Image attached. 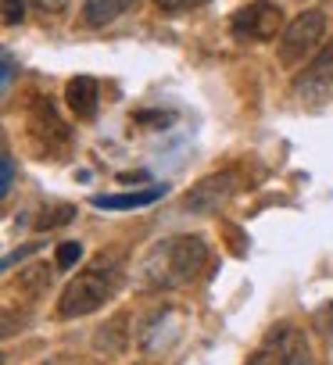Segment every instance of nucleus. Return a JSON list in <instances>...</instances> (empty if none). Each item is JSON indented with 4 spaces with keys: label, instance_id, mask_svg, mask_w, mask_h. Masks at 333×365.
<instances>
[{
    "label": "nucleus",
    "instance_id": "f3484780",
    "mask_svg": "<svg viewBox=\"0 0 333 365\" xmlns=\"http://www.w3.org/2000/svg\"><path fill=\"white\" fill-rule=\"evenodd\" d=\"M118 179H122V182H143V172H122Z\"/></svg>",
    "mask_w": 333,
    "mask_h": 365
},
{
    "label": "nucleus",
    "instance_id": "ddd939ff",
    "mask_svg": "<svg viewBox=\"0 0 333 365\" xmlns=\"http://www.w3.org/2000/svg\"><path fill=\"white\" fill-rule=\"evenodd\" d=\"M79 258H83V244L68 240V244H61V247H58V269H72Z\"/></svg>",
    "mask_w": 333,
    "mask_h": 365
},
{
    "label": "nucleus",
    "instance_id": "dca6fc26",
    "mask_svg": "<svg viewBox=\"0 0 333 365\" xmlns=\"http://www.w3.org/2000/svg\"><path fill=\"white\" fill-rule=\"evenodd\" d=\"M22 15H26L22 0H4V26H19Z\"/></svg>",
    "mask_w": 333,
    "mask_h": 365
},
{
    "label": "nucleus",
    "instance_id": "9b49d317",
    "mask_svg": "<svg viewBox=\"0 0 333 365\" xmlns=\"http://www.w3.org/2000/svg\"><path fill=\"white\" fill-rule=\"evenodd\" d=\"M129 8H136V0H86L83 4V22L97 29V26H108L118 15H125Z\"/></svg>",
    "mask_w": 333,
    "mask_h": 365
},
{
    "label": "nucleus",
    "instance_id": "423d86ee",
    "mask_svg": "<svg viewBox=\"0 0 333 365\" xmlns=\"http://www.w3.org/2000/svg\"><path fill=\"white\" fill-rule=\"evenodd\" d=\"M294 97L304 104H329L333 101V43L294 79Z\"/></svg>",
    "mask_w": 333,
    "mask_h": 365
},
{
    "label": "nucleus",
    "instance_id": "6ab92c4d",
    "mask_svg": "<svg viewBox=\"0 0 333 365\" xmlns=\"http://www.w3.org/2000/svg\"><path fill=\"white\" fill-rule=\"evenodd\" d=\"M40 4H43V8H65L68 0H40Z\"/></svg>",
    "mask_w": 333,
    "mask_h": 365
},
{
    "label": "nucleus",
    "instance_id": "7ed1b4c3",
    "mask_svg": "<svg viewBox=\"0 0 333 365\" xmlns=\"http://www.w3.org/2000/svg\"><path fill=\"white\" fill-rule=\"evenodd\" d=\"M247 365H315V358H312V347H308L301 329L276 326L265 336V344L251 354Z\"/></svg>",
    "mask_w": 333,
    "mask_h": 365
},
{
    "label": "nucleus",
    "instance_id": "20e7f679",
    "mask_svg": "<svg viewBox=\"0 0 333 365\" xmlns=\"http://www.w3.org/2000/svg\"><path fill=\"white\" fill-rule=\"evenodd\" d=\"M326 33V11L312 8V11H301L294 22H287L283 29V43H280V61L283 65H297L301 58H308L319 40Z\"/></svg>",
    "mask_w": 333,
    "mask_h": 365
},
{
    "label": "nucleus",
    "instance_id": "1a4fd4ad",
    "mask_svg": "<svg viewBox=\"0 0 333 365\" xmlns=\"http://www.w3.org/2000/svg\"><path fill=\"white\" fill-rule=\"evenodd\" d=\"M97 97H101V86L90 76H76L68 83V90H65V101H68V108H72L76 118H90L97 111Z\"/></svg>",
    "mask_w": 333,
    "mask_h": 365
},
{
    "label": "nucleus",
    "instance_id": "39448f33",
    "mask_svg": "<svg viewBox=\"0 0 333 365\" xmlns=\"http://www.w3.org/2000/svg\"><path fill=\"white\" fill-rule=\"evenodd\" d=\"M280 22H283V15H280V8H276V4H269V0H255V4H247V8H240V11L233 15L230 29H233V36H237V40L265 43V40H272V36H276Z\"/></svg>",
    "mask_w": 333,
    "mask_h": 365
},
{
    "label": "nucleus",
    "instance_id": "9d476101",
    "mask_svg": "<svg viewBox=\"0 0 333 365\" xmlns=\"http://www.w3.org/2000/svg\"><path fill=\"white\" fill-rule=\"evenodd\" d=\"M158 197H161V187H143V190H133V194H104V197H93V208H108V212H129V208L154 205Z\"/></svg>",
    "mask_w": 333,
    "mask_h": 365
},
{
    "label": "nucleus",
    "instance_id": "2eb2a0df",
    "mask_svg": "<svg viewBox=\"0 0 333 365\" xmlns=\"http://www.w3.org/2000/svg\"><path fill=\"white\" fill-rule=\"evenodd\" d=\"M0 165H4V179H0V194H11V179H15V158H11V150H4Z\"/></svg>",
    "mask_w": 333,
    "mask_h": 365
},
{
    "label": "nucleus",
    "instance_id": "a211bd4d",
    "mask_svg": "<svg viewBox=\"0 0 333 365\" xmlns=\"http://www.w3.org/2000/svg\"><path fill=\"white\" fill-rule=\"evenodd\" d=\"M11 83V54H4V86Z\"/></svg>",
    "mask_w": 333,
    "mask_h": 365
},
{
    "label": "nucleus",
    "instance_id": "f8f14e48",
    "mask_svg": "<svg viewBox=\"0 0 333 365\" xmlns=\"http://www.w3.org/2000/svg\"><path fill=\"white\" fill-rule=\"evenodd\" d=\"M68 219H76V208H72V205H58V208H51V212L40 215V230H58V226H65Z\"/></svg>",
    "mask_w": 333,
    "mask_h": 365
},
{
    "label": "nucleus",
    "instance_id": "0eeeda50",
    "mask_svg": "<svg viewBox=\"0 0 333 365\" xmlns=\"http://www.w3.org/2000/svg\"><path fill=\"white\" fill-rule=\"evenodd\" d=\"M183 336V315L176 308H158L136 333V344L147 351V354H165L173 344H180Z\"/></svg>",
    "mask_w": 333,
    "mask_h": 365
},
{
    "label": "nucleus",
    "instance_id": "6e6552de",
    "mask_svg": "<svg viewBox=\"0 0 333 365\" xmlns=\"http://www.w3.org/2000/svg\"><path fill=\"white\" fill-rule=\"evenodd\" d=\"M233 187H237V179H233L230 172H222V175H212V179L198 182V187H194V194L187 197V205H190L194 212H208V208H215L219 201H226V197L233 194Z\"/></svg>",
    "mask_w": 333,
    "mask_h": 365
},
{
    "label": "nucleus",
    "instance_id": "f03ea898",
    "mask_svg": "<svg viewBox=\"0 0 333 365\" xmlns=\"http://www.w3.org/2000/svg\"><path fill=\"white\" fill-rule=\"evenodd\" d=\"M125 279V269H122V258L118 255H101L93 258L83 272H76V279H68V287L61 290V301H58V315L61 319H76V315H90L97 312L101 304H108L118 287Z\"/></svg>",
    "mask_w": 333,
    "mask_h": 365
},
{
    "label": "nucleus",
    "instance_id": "f257e3e1",
    "mask_svg": "<svg viewBox=\"0 0 333 365\" xmlns=\"http://www.w3.org/2000/svg\"><path fill=\"white\" fill-rule=\"evenodd\" d=\"M205 258H208V247H205L201 237H187V233L183 237H165L140 262V283L147 290L187 287L205 269Z\"/></svg>",
    "mask_w": 333,
    "mask_h": 365
},
{
    "label": "nucleus",
    "instance_id": "4468645a",
    "mask_svg": "<svg viewBox=\"0 0 333 365\" xmlns=\"http://www.w3.org/2000/svg\"><path fill=\"white\" fill-rule=\"evenodd\" d=\"M154 4L161 11H169V15H180V11H190V8H201L205 0H154Z\"/></svg>",
    "mask_w": 333,
    "mask_h": 365
}]
</instances>
